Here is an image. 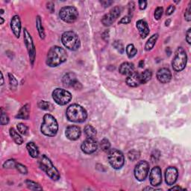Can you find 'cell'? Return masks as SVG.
I'll return each mask as SVG.
<instances>
[{"label": "cell", "instance_id": "6da1fadb", "mask_svg": "<svg viewBox=\"0 0 191 191\" xmlns=\"http://www.w3.org/2000/svg\"><path fill=\"white\" fill-rule=\"evenodd\" d=\"M67 59V53L64 49L58 46H54L49 50L46 56V64L50 67H56Z\"/></svg>", "mask_w": 191, "mask_h": 191}, {"label": "cell", "instance_id": "7a4b0ae2", "mask_svg": "<svg viewBox=\"0 0 191 191\" xmlns=\"http://www.w3.org/2000/svg\"><path fill=\"white\" fill-rule=\"evenodd\" d=\"M40 131L43 135L47 137H55L58 131V124L56 118L50 114H45L43 116Z\"/></svg>", "mask_w": 191, "mask_h": 191}, {"label": "cell", "instance_id": "3957f363", "mask_svg": "<svg viewBox=\"0 0 191 191\" xmlns=\"http://www.w3.org/2000/svg\"><path fill=\"white\" fill-rule=\"evenodd\" d=\"M66 115L69 120L74 123H83L88 117L86 110L78 104H72L69 106Z\"/></svg>", "mask_w": 191, "mask_h": 191}, {"label": "cell", "instance_id": "277c9868", "mask_svg": "<svg viewBox=\"0 0 191 191\" xmlns=\"http://www.w3.org/2000/svg\"><path fill=\"white\" fill-rule=\"evenodd\" d=\"M38 163L41 170L44 171L51 179L54 181H58L60 178V173H59L58 170H57L50 159L46 155H42L39 157Z\"/></svg>", "mask_w": 191, "mask_h": 191}, {"label": "cell", "instance_id": "5b68a950", "mask_svg": "<svg viewBox=\"0 0 191 191\" xmlns=\"http://www.w3.org/2000/svg\"><path fill=\"white\" fill-rule=\"evenodd\" d=\"M61 41L64 46L70 50L76 51L80 48V39L73 31H66L63 33Z\"/></svg>", "mask_w": 191, "mask_h": 191}, {"label": "cell", "instance_id": "8992f818", "mask_svg": "<svg viewBox=\"0 0 191 191\" xmlns=\"http://www.w3.org/2000/svg\"><path fill=\"white\" fill-rule=\"evenodd\" d=\"M187 62H188V56L186 52L182 47H178L172 61L173 70L176 72H181L185 68Z\"/></svg>", "mask_w": 191, "mask_h": 191}, {"label": "cell", "instance_id": "52a82bcc", "mask_svg": "<svg viewBox=\"0 0 191 191\" xmlns=\"http://www.w3.org/2000/svg\"><path fill=\"white\" fill-rule=\"evenodd\" d=\"M108 158L111 166L115 170H119L125 163V158L122 151L113 149L108 151Z\"/></svg>", "mask_w": 191, "mask_h": 191}, {"label": "cell", "instance_id": "ba28073f", "mask_svg": "<svg viewBox=\"0 0 191 191\" xmlns=\"http://www.w3.org/2000/svg\"><path fill=\"white\" fill-rule=\"evenodd\" d=\"M59 16L63 21L68 23H72L78 19V11L76 8L68 5V6L63 7L60 10Z\"/></svg>", "mask_w": 191, "mask_h": 191}, {"label": "cell", "instance_id": "9c48e42d", "mask_svg": "<svg viewBox=\"0 0 191 191\" xmlns=\"http://www.w3.org/2000/svg\"><path fill=\"white\" fill-rule=\"evenodd\" d=\"M52 98L56 103L59 105H65L68 104L72 99V94L67 90L56 88L52 92Z\"/></svg>", "mask_w": 191, "mask_h": 191}, {"label": "cell", "instance_id": "30bf717a", "mask_svg": "<svg viewBox=\"0 0 191 191\" xmlns=\"http://www.w3.org/2000/svg\"><path fill=\"white\" fill-rule=\"evenodd\" d=\"M149 171V163L146 161H141L136 164L134 174L135 178L139 182H143L146 178Z\"/></svg>", "mask_w": 191, "mask_h": 191}, {"label": "cell", "instance_id": "8fae6325", "mask_svg": "<svg viewBox=\"0 0 191 191\" xmlns=\"http://www.w3.org/2000/svg\"><path fill=\"white\" fill-rule=\"evenodd\" d=\"M23 35H24L25 44V46H26L27 50H28L30 61L31 63V65H33L34 64V61L35 59V56H36V50H35V46L34 43H33L32 37H31V34H29V31H27L26 29H24Z\"/></svg>", "mask_w": 191, "mask_h": 191}, {"label": "cell", "instance_id": "7c38bea8", "mask_svg": "<svg viewBox=\"0 0 191 191\" xmlns=\"http://www.w3.org/2000/svg\"><path fill=\"white\" fill-rule=\"evenodd\" d=\"M121 11L122 9L120 7L116 6L113 8L109 11V13H106V14L102 17V24L105 25V26H109V25L113 24L114 22L120 16Z\"/></svg>", "mask_w": 191, "mask_h": 191}, {"label": "cell", "instance_id": "4fadbf2b", "mask_svg": "<svg viewBox=\"0 0 191 191\" xmlns=\"http://www.w3.org/2000/svg\"><path fill=\"white\" fill-rule=\"evenodd\" d=\"M62 82L64 86L68 88H72L76 90H81L82 88V84L76 78V75L72 72H68L65 74L62 78Z\"/></svg>", "mask_w": 191, "mask_h": 191}, {"label": "cell", "instance_id": "5bb4252c", "mask_svg": "<svg viewBox=\"0 0 191 191\" xmlns=\"http://www.w3.org/2000/svg\"><path fill=\"white\" fill-rule=\"evenodd\" d=\"M82 150L85 154L90 155L95 152L98 149V143L94 139V137H88L83 143H82Z\"/></svg>", "mask_w": 191, "mask_h": 191}, {"label": "cell", "instance_id": "9a60e30c", "mask_svg": "<svg viewBox=\"0 0 191 191\" xmlns=\"http://www.w3.org/2000/svg\"><path fill=\"white\" fill-rule=\"evenodd\" d=\"M149 182L153 187L159 186L162 182V174L161 169L159 167H155L149 174Z\"/></svg>", "mask_w": 191, "mask_h": 191}, {"label": "cell", "instance_id": "2e32d148", "mask_svg": "<svg viewBox=\"0 0 191 191\" xmlns=\"http://www.w3.org/2000/svg\"><path fill=\"white\" fill-rule=\"evenodd\" d=\"M178 170L174 167H170L165 171V182L169 186H172L178 179Z\"/></svg>", "mask_w": 191, "mask_h": 191}, {"label": "cell", "instance_id": "e0dca14e", "mask_svg": "<svg viewBox=\"0 0 191 191\" xmlns=\"http://www.w3.org/2000/svg\"><path fill=\"white\" fill-rule=\"evenodd\" d=\"M157 78L161 84H167L171 81L172 73L170 70L167 68H161L157 72Z\"/></svg>", "mask_w": 191, "mask_h": 191}, {"label": "cell", "instance_id": "ac0fdd59", "mask_svg": "<svg viewBox=\"0 0 191 191\" xmlns=\"http://www.w3.org/2000/svg\"><path fill=\"white\" fill-rule=\"evenodd\" d=\"M65 135L70 141H76L81 137L82 135V131L81 129L77 125H70L66 128Z\"/></svg>", "mask_w": 191, "mask_h": 191}, {"label": "cell", "instance_id": "d6986e66", "mask_svg": "<svg viewBox=\"0 0 191 191\" xmlns=\"http://www.w3.org/2000/svg\"><path fill=\"white\" fill-rule=\"evenodd\" d=\"M11 29L16 37H19L21 32V21L18 15H14L11 20Z\"/></svg>", "mask_w": 191, "mask_h": 191}, {"label": "cell", "instance_id": "ffe728a7", "mask_svg": "<svg viewBox=\"0 0 191 191\" xmlns=\"http://www.w3.org/2000/svg\"><path fill=\"white\" fill-rule=\"evenodd\" d=\"M126 84L131 88H137L142 84L141 79V73L135 72L132 74L130 75L126 78Z\"/></svg>", "mask_w": 191, "mask_h": 191}, {"label": "cell", "instance_id": "44dd1931", "mask_svg": "<svg viewBox=\"0 0 191 191\" xmlns=\"http://www.w3.org/2000/svg\"><path fill=\"white\" fill-rule=\"evenodd\" d=\"M119 73H121L123 76H129L131 75L133 72H135V66L134 64L131 62H124L119 66Z\"/></svg>", "mask_w": 191, "mask_h": 191}, {"label": "cell", "instance_id": "7402d4cb", "mask_svg": "<svg viewBox=\"0 0 191 191\" xmlns=\"http://www.w3.org/2000/svg\"><path fill=\"white\" fill-rule=\"evenodd\" d=\"M137 28L138 29L140 35L142 38H146V36H148L149 34V28L148 23L145 20L143 19H140L137 22Z\"/></svg>", "mask_w": 191, "mask_h": 191}, {"label": "cell", "instance_id": "603a6c76", "mask_svg": "<svg viewBox=\"0 0 191 191\" xmlns=\"http://www.w3.org/2000/svg\"><path fill=\"white\" fill-rule=\"evenodd\" d=\"M29 112H30V105L25 104L19 110L18 114L16 116V118L22 119H28L29 117Z\"/></svg>", "mask_w": 191, "mask_h": 191}, {"label": "cell", "instance_id": "cb8c5ba5", "mask_svg": "<svg viewBox=\"0 0 191 191\" xmlns=\"http://www.w3.org/2000/svg\"><path fill=\"white\" fill-rule=\"evenodd\" d=\"M26 149L28 150L29 155L33 158H37L39 156V149L33 142H29L27 143Z\"/></svg>", "mask_w": 191, "mask_h": 191}, {"label": "cell", "instance_id": "d4e9b609", "mask_svg": "<svg viewBox=\"0 0 191 191\" xmlns=\"http://www.w3.org/2000/svg\"><path fill=\"white\" fill-rule=\"evenodd\" d=\"M157 39H158V34H155L149 37V40L146 43L145 50L146 51H150L152 50L157 42Z\"/></svg>", "mask_w": 191, "mask_h": 191}, {"label": "cell", "instance_id": "484cf974", "mask_svg": "<svg viewBox=\"0 0 191 191\" xmlns=\"http://www.w3.org/2000/svg\"><path fill=\"white\" fill-rule=\"evenodd\" d=\"M9 133L11 137H12V139L13 140V141L15 142L18 145H22L23 143V137H21L20 135L17 132L16 130L13 129V128H11L9 130Z\"/></svg>", "mask_w": 191, "mask_h": 191}, {"label": "cell", "instance_id": "4316f807", "mask_svg": "<svg viewBox=\"0 0 191 191\" xmlns=\"http://www.w3.org/2000/svg\"><path fill=\"white\" fill-rule=\"evenodd\" d=\"M36 26L37 31H38L39 35H40V37L41 39H44L45 38L44 29H43V26L42 25V21H41L40 17H39V16H37L36 19Z\"/></svg>", "mask_w": 191, "mask_h": 191}, {"label": "cell", "instance_id": "83f0119b", "mask_svg": "<svg viewBox=\"0 0 191 191\" xmlns=\"http://www.w3.org/2000/svg\"><path fill=\"white\" fill-rule=\"evenodd\" d=\"M84 133L88 137H95L96 135V129L91 125H87L84 127Z\"/></svg>", "mask_w": 191, "mask_h": 191}, {"label": "cell", "instance_id": "f1b7e54d", "mask_svg": "<svg viewBox=\"0 0 191 191\" xmlns=\"http://www.w3.org/2000/svg\"><path fill=\"white\" fill-rule=\"evenodd\" d=\"M151 76H152V73H151V72L149 70H146L144 72L141 73V79L142 84L147 83L151 78Z\"/></svg>", "mask_w": 191, "mask_h": 191}, {"label": "cell", "instance_id": "f546056e", "mask_svg": "<svg viewBox=\"0 0 191 191\" xmlns=\"http://www.w3.org/2000/svg\"><path fill=\"white\" fill-rule=\"evenodd\" d=\"M25 184H26L27 188L30 189L31 190H42L43 188L42 187H40V185L37 183L32 182L30 180H26L25 181Z\"/></svg>", "mask_w": 191, "mask_h": 191}, {"label": "cell", "instance_id": "4dcf8cb0", "mask_svg": "<svg viewBox=\"0 0 191 191\" xmlns=\"http://www.w3.org/2000/svg\"><path fill=\"white\" fill-rule=\"evenodd\" d=\"M126 53L129 58H132L137 53V50L133 44H129L126 46Z\"/></svg>", "mask_w": 191, "mask_h": 191}, {"label": "cell", "instance_id": "1f68e13d", "mask_svg": "<svg viewBox=\"0 0 191 191\" xmlns=\"http://www.w3.org/2000/svg\"><path fill=\"white\" fill-rule=\"evenodd\" d=\"M37 105H38V107L40 108V109L44 110V111H52V104L49 102L43 101V100H41V101L38 102Z\"/></svg>", "mask_w": 191, "mask_h": 191}, {"label": "cell", "instance_id": "d6a6232c", "mask_svg": "<svg viewBox=\"0 0 191 191\" xmlns=\"http://www.w3.org/2000/svg\"><path fill=\"white\" fill-rule=\"evenodd\" d=\"M100 147L102 149V151L108 152L111 150V143L110 141L107 138H103L100 142Z\"/></svg>", "mask_w": 191, "mask_h": 191}, {"label": "cell", "instance_id": "836d02e7", "mask_svg": "<svg viewBox=\"0 0 191 191\" xmlns=\"http://www.w3.org/2000/svg\"><path fill=\"white\" fill-rule=\"evenodd\" d=\"M9 77V84H10V88L11 90H16L17 89V86H18V82H17V78H16L13 75L9 73L8 74Z\"/></svg>", "mask_w": 191, "mask_h": 191}, {"label": "cell", "instance_id": "e575fe53", "mask_svg": "<svg viewBox=\"0 0 191 191\" xmlns=\"http://www.w3.org/2000/svg\"><path fill=\"white\" fill-rule=\"evenodd\" d=\"M140 151L135 150V149H132L129 152L128 154V157H129V159L131 161H135L140 157Z\"/></svg>", "mask_w": 191, "mask_h": 191}, {"label": "cell", "instance_id": "d590c367", "mask_svg": "<svg viewBox=\"0 0 191 191\" xmlns=\"http://www.w3.org/2000/svg\"><path fill=\"white\" fill-rule=\"evenodd\" d=\"M17 128L19 132L22 134V135H25L27 134V132H28V130H29L28 127H27L24 123H18L17 125Z\"/></svg>", "mask_w": 191, "mask_h": 191}, {"label": "cell", "instance_id": "8d00e7d4", "mask_svg": "<svg viewBox=\"0 0 191 191\" xmlns=\"http://www.w3.org/2000/svg\"><path fill=\"white\" fill-rule=\"evenodd\" d=\"M113 46L118 51V52L120 53V54H123V53L124 52V51H125L123 44L119 40L114 41L113 43Z\"/></svg>", "mask_w": 191, "mask_h": 191}, {"label": "cell", "instance_id": "74e56055", "mask_svg": "<svg viewBox=\"0 0 191 191\" xmlns=\"http://www.w3.org/2000/svg\"><path fill=\"white\" fill-rule=\"evenodd\" d=\"M9 123V117L7 115V114L5 112L3 111V110L2 109L1 111V118H0V123L2 125H7Z\"/></svg>", "mask_w": 191, "mask_h": 191}, {"label": "cell", "instance_id": "f35d334b", "mask_svg": "<svg viewBox=\"0 0 191 191\" xmlns=\"http://www.w3.org/2000/svg\"><path fill=\"white\" fill-rule=\"evenodd\" d=\"M17 162L13 159H9L3 163V167L5 169H12L16 167Z\"/></svg>", "mask_w": 191, "mask_h": 191}, {"label": "cell", "instance_id": "ab89813d", "mask_svg": "<svg viewBox=\"0 0 191 191\" xmlns=\"http://www.w3.org/2000/svg\"><path fill=\"white\" fill-rule=\"evenodd\" d=\"M163 8L162 7H157L155 11V13H154L155 19H157V20L160 19L161 17H162V15H163Z\"/></svg>", "mask_w": 191, "mask_h": 191}, {"label": "cell", "instance_id": "60d3db41", "mask_svg": "<svg viewBox=\"0 0 191 191\" xmlns=\"http://www.w3.org/2000/svg\"><path fill=\"white\" fill-rule=\"evenodd\" d=\"M16 168L17 169V170H18L21 174H27V172H28V170H27L26 167L24 166V165L21 164V163H17Z\"/></svg>", "mask_w": 191, "mask_h": 191}, {"label": "cell", "instance_id": "b9f144b4", "mask_svg": "<svg viewBox=\"0 0 191 191\" xmlns=\"http://www.w3.org/2000/svg\"><path fill=\"white\" fill-rule=\"evenodd\" d=\"M191 3L190 2V3H189L188 8L186 9V11H185V13H184V18L186 19L188 22H190L191 20Z\"/></svg>", "mask_w": 191, "mask_h": 191}, {"label": "cell", "instance_id": "7bdbcfd3", "mask_svg": "<svg viewBox=\"0 0 191 191\" xmlns=\"http://www.w3.org/2000/svg\"><path fill=\"white\" fill-rule=\"evenodd\" d=\"M131 17H130V16H125V17H124L122 18L120 20H119V23H120V24H128V23H129L130 22H131Z\"/></svg>", "mask_w": 191, "mask_h": 191}, {"label": "cell", "instance_id": "ee69618b", "mask_svg": "<svg viewBox=\"0 0 191 191\" xmlns=\"http://www.w3.org/2000/svg\"><path fill=\"white\" fill-rule=\"evenodd\" d=\"M175 10H176V7L174 6L173 5H169L168 8H167V11H166V14L170 16L171 14H172L173 12L175 11Z\"/></svg>", "mask_w": 191, "mask_h": 191}, {"label": "cell", "instance_id": "f6af8a7d", "mask_svg": "<svg viewBox=\"0 0 191 191\" xmlns=\"http://www.w3.org/2000/svg\"><path fill=\"white\" fill-rule=\"evenodd\" d=\"M134 10H135V3L134 2H130L129 5V16L132 17V13Z\"/></svg>", "mask_w": 191, "mask_h": 191}, {"label": "cell", "instance_id": "bcb514c9", "mask_svg": "<svg viewBox=\"0 0 191 191\" xmlns=\"http://www.w3.org/2000/svg\"><path fill=\"white\" fill-rule=\"evenodd\" d=\"M46 5H47L46 7L47 9H48L51 13H53V11H55V5L52 2H49Z\"/></svg>", "mask_w": 191, "mask_h": 191}, {"label": "cell", "instance_id": "7dc6e473", "mask_svg": "<svg viewBox=\"0 0 191 191\" xmlns=\"http://www.w3.org/2000/svg\"><path fill=\"white\" fill-rule=\"evenodd\" d=\"M139 7L141 10H144L147 6V2L146 1H139Z\"/></svg>", "mask_w": 191, "mask_h": 191}, {"label": "cell", "instance_id": "c3c4849f", "mask_svg": "<svg viewBox=\"0 0 191 191\" xmlns=\"http://www.w3.org/2000/svg\"><path fill=\"white\" fill-rule=\"evenodd\" d=\"M190 29H189L188 31H187L186 33V40L187 42H188L189 44H190L191 43V39H190V37H191V32H190Z\"/></svg>", "mask_w": 191, "mask_h": 191}, {"label": "cell", "instance_id": "681fc988", "mask_svg": "<svg viewBox=\"0 0 191 191\" xmlns=\"http://www.w3.org/2000/svg\"><path fill=\"white\" fill-rule=\"evenodd\" d=\"M156 152H157V150H155V151H154V152L152 153V154H151V158L152 159H154L155 161H157L159 159V157H160V152L159 153H157V155L156 154Z\"/></svg>", "mask_w": 191, "mask_h": 191}, {"label": "cell", "instance_id": "f907efd6", "mask_svg": "<svg viewBox=\"0 0 191 191\" xmlns=\"http://www.w3.org/2000/svg\"><path fill=\"white\" fill-rule=\"evenodd\" d=\"M101 3L102 4V5H104V6H105V8L106 7H108V6H110V5H111L112 3H113V2L112 1H101Z\"/></svg>", "mask_w": 191, "mask_h": 191}, {"label": "cell", "instance_id": "816d5d0a", "mask_svg": "<svg viewBox=\"0 0 191 191\" xmlns=\"http://www.w3.org/2000/svg\"><path fill=\"white\" fill-rule=\"evenodd\" d=\"M143 190H159V189H156V188H149V187H146V188H143Z\"/></svg>", "mask_w": 191, "mask_h": 191}, {"label": "cell", "instance_id": "f5cc1de1", "mask_svg": "<svg viewBox=\"0 0 191 191\" xmlns=\"http://www.w3.org/2000/svg\"><path fill=\"white\" fill-rule=\"evenodd\" d=\"M182 190V188L179 186H176V187H173V188L170 189V190Z\"/></svg>", "mask_w": 191, "mask_h": 191}, {"label": "cell", "instance_id": "db71d44e", "mask_svg": "<svg viewBox=\"0 0 191 191\" xmlns=\"http://www.w3.org/2000/svg\"><path fill=\"white\" fill-rule=\"evenodd\" d=\"M166 52H167V55H168L169 56H170L171 53H172V52H171V50L170 47H167V48L166 49Z\"/></svg>", "mask_w": 191, "mask_h": 191}, {"label": "cell", "instance_id": "11a10c76", "mask_svg": "<svg viewBox=\"0 0 191 191\" xmlns=\"http://www.w3.org/2000/svg\"><path fill=\"white\" fill-rule=\"evenodd\" d=\"M139 66L141 68H143V66H144V61L143 60H141V61L139 62Z\"/></svg>", "mask_w": 191, "mask_h": 191}, {"label": "cell", "instance_id": "9f6ffc18", "mask_svg": "<svg viewBox=\"0 0 191 191\" xmlns=\"http://www.w3.org/2000/svg\"><path fill=\"white\" fill-rule=\"evenodd\" d=\"M1 76H2V83H1V85H3V84H4V79H3V72H1Z\"/></svg>", "mask_w": 191, "mask_h": 191}, {"label": "cell", "instance_id": "6f0895ef", "mask_svg": "<svg viewBox=\"0 0 191 191\" xmlns=\"http://www.w3.org/2000/svg\"><path fill=\"white\" fill-rule=\"evenodd\" d=\"M0 19H1V23H0V24H3V23H4V19H3V17H0Z\"/></svg>", "mask_w": 191, "mask_h": 191}, {"label": "cell", "instance_id": "680465c9", "mask_svg": "<svg viewBox=\"0 0 191 191\" xmlns=\"http://www.w3.org/2000/svg\"><path fill=\"white\" fill-rule=\"evenodd\" d=\"M170 23V19H168V21H166V25L167 26V25H169V23Z\"/></svg>", "mask_w": 191, "mask_h": 191}, {"label": "cell", "instance_id": "91938a15", "mask_svg": "<svg viewBox=\"0 0 191 191\" xmlns=\"http://www.w3.org/2000/svg\"><path fill=\"white\" fill-rule=\"evenodd\" d=\"M4 13V10L3 9H1V13L3 14V13Z\"/></svg>", "mask_w": 191, "mask_h": 191}]
</instances>
